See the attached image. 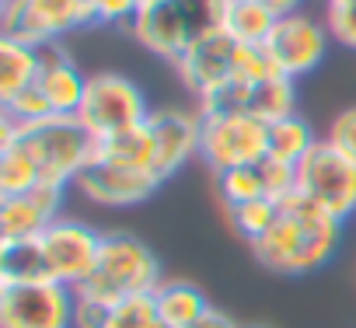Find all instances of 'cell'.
Segmentation results:
<instances>
[{"mask_svg":"<svg viewBox=\"0 0 356 328\" xmlns=\"http://www.w3.org/2000/svg\"><path fill=\"white\" fill-rule=\"evenodd\" d=\"M220 18L224 0H143L129 32L147 53L175 67L196 39L220 28Z\"/></svg>","mask_w":356,"mask_h":328,"instance_id":"obj_1","label":"cell"},{"mask_svg":"<svg viewBox=\"0 0 356 328\" xmlns=\"http://www.w3.org/2000/svg\"><path fill=\"white\" fill-rule=\"evenodd\" d=\"M102 241H105V234H98L91 224L74 220V217H56L39 234V245H42V255L49 265V279L77 290L95 272Z\"/></svg>","mask_w":356,"mask_h":328,"instance_id":"obj_9","label":"cell"},{"mask_svg":"<svg viewBox=\"0 0 356 328\" xmlns=\"http://www.w3.org/2000/svg\"><path fill=\"white\" fill-rule=\"evenodd\" d=\"M321 136L314 133V126L293 112V115H286V119L269 126V157L286 161V164H300Z\"/></svg>","mask_w":356,"mask_h":328,"instance_id":"obj_24","label":"cell"},{"mask_svg":"<svg viewBox=\"0 0 356 328\" xmlns=\"http://www.w3.org/2000/svg\"><path fill=\"white\" fill-rule=\"evenodd\" d=\"M161 283H164V272H161V262L150 252V245H143L136 234L112 231L102 241V255H98L95 272L77 286V293L112 307L126 297L154 293Z\"/></svg>","mask_w":356,"mask_h":328,"instance_id":"obj_3","label":"cell"},{"mask_svg":"<svg viewBox=\"0 0 356 328\" xmlns=\"http://www.w3.org/2000/svg\"><path fill=\"white\" fill-rule=\"evenodd\" d=\"M266 157H269V122L245 115V112L203 115L200 161L213 175L245 168V164H259Z\"/></svg>","mask_w":356,"mask_h":328,"instance_id":"obj_5","label":"cell"},{"mask_svg":"<svg viewBox=\"0 0 356 328\" xmlns=\"http://www.w3.org/2000/svg\"><path fill=\"white\" fill-rule=\"evenodd\" d=\"M283 210L293 217L297 224V259H293V276H307L325 269L335 252H339V238H342V220H335L328 210H321L318 203H311L307 196L293 192L283 199Z\"/></svg>","mask_w":356,"mask_h":328,"instance_id":"obj_12","label":"cell"},{"mask_svg":"<svg viewBox=\"0 0 356 328\" xmlns=\"http://www.w3.org/2000/svg\"><path fill=\"white\" fill-rule=\"evenodd\" d=\"M342 4H356V0H342Z\"/></svg>","mask_w":356,"mask_h":328,"instance_id":"obj_36","label":"cell"},{"mask_svg":"<svg viewBox=\"0 0 356 328\" xmlns=\"http://www.w3.org/2000/svg\"><path fill=\"white\" fill-rule=\"evenodd\" d=\"M105 318H108V304H102V300H91V297H81V293H77L74 328H105Z\"/></svg>","mask_w":356,"mask_h":328,"instance_id":"obj_32","label":"cell"},{"mask_svg":"<svg viewBox=\"0 0 356 328\" xmlns=\"http://www.w3.org/2000/svg\"><path fill=\"white\" fill-rule=\"evenodd\" d=\"M217 192L224 199V206H241L252 199L269 196L266 189V175H262V161L259 164H245V168H231L224 175H217Z\"/></svg>","mask_w":356,"mask_h":328,"instance_id":"obj_26","label":"cell"},{"mask_svg":"<svg viewBox=\"0 0 356 328\" xmlns=\"http://www.w3.org/2000/svg\"><path fill=\"white\" fill-rule=\"evenodd\" d=\"M283 213V203L273 199V196H262V199H252V203H241V206H227V220L231 227L252 245L259 241L266 231H273V224L280 220Z\"/></svg>","mask_w":356,"mask_h":328,"instance_id":"obj_25","label":"cell"},{"mask_svg":"<svg viewBox=\"0 0 356 328\" xmlns=\"http://www.w3.org/2000/svg\"><path fill=\"white\" fill-rule=\"evenodd\" d=\"M147 129L154 140V175L168 182L178 175L193 157H200V140H203V115L200 108H182V105H161L147 115Z\"/></svg>","mask_w":356,"mask_h":328,"instance_id":"obj_10","label":"cell"},{"mask_svg":"<svg viewBox=\"0 0 356 328\" xmlns=\"http://www.w3.org/2000/svg\"><path fill=\"white\" fill-rule=\"evenodd\" d=\"M105 328H164L154 293H136L108 307Z\"/></svg>","mask_w":356,"mask_h":328,"instance_id":"obj_27","label":"cell"},{"mask_svg":"<svg viewBox=\"0 0 356 328\" xmlns=\"http://www.w3.org/2000/svg\"><path fill=\"white\" fill-rule=\"evenodd\" d=\"M0 133H11L25 143V150L39 161L46 182H60L70 189L77 175L95 161V143H98L77 115H49L29 126H18L0 115Z\"/></svg>","mask_w":356,"mask_h":328,"instance_id":"obj_2","label":"cell"},{"mask_svg":"<svg viewBox=\"0 0 356 328\" xmlns=\"http://www.w3.org/2000/svg\"><path fill=\"white\" fill-rule=\"evenodd\" d=\"M293 112H297V81L293 77H273L262 84H248L245 115H255V119L273 126Z\"/></svg>","mask_w":356,"mask_h":328,"instance_id":"obj_22","label":"cell"},{"mask_svg":"<svg viewBox=\"0 0 356 328\" xmlns=\"http://www.w3.org/2000/svg\"><path fill=\"white\" fill-rule=\"evenodd\" d=\"M262 4H266L269 11H276L280 18H286V15H297V11H304V0H262Z\"/></svg>","mask_w":356,"mask_h":328,"instance_id":"obj_34","label":"cell"},{"mask_svg":"<svg viewBox=\"0 0 356 328\" xmlns=\"http://www.w3.org/2000/svg\"><path fill=\"white\" fill-rule=\"evenodd\" d=\"M154 300H157L164 328H193L213 307L207 300V293L196 283H189V279H164L154 290Z\"/></svg>","mask_w":356,"mask_h":328,"instance_id":"obj_18","label":"cell"},{"mask_svg":"<svg viewBox=\"0 0 356 328\" xmlns=\"http://www.w3.org/2000/svg\"><path fill=\"white\" fill-rule=\"evenodd\" d=\"M266 46H269L273 60L280 63V70L297 81L321 67V60L328 56V46H332V32L325 22L311 18L307 11H297V15L280 18V25Z\"/></svg>","mask_w":356,"mask_h":328,"instance_id":"obj_11","label":"cell"},{"mask_svg":"<svg viewBox=\"0 0 356 328\" xmlns=\"http://www.w3.org/2000/svg\"><path fill=\"white\" fill-rule=\"evenodd\" d=\"M164 182L150 172H136V168H122V164H108V161H91L88 168L77 175L74 189L95 203V206H108V210H126V206H140L147 203Z\"/></svg>","mask_w":356,"mask_h":328,"instance_id":"obj_13","label":"cell"},{"mask_svg":"<svg viewBox=\"0 0 356 328\" xmlns=\"http://www.w3.org/2000/svg\"><path fill=\"white\" fill-rule=\"evenodd\" d=\"M193 328H245V325H238L231 314H224V311H217V307H210Z\"/></svg>","mask_w":356,"mask_h":328,"instance_id":"obj_33","label":"cell"},{"mask_svg":"<svg viewBox=\"0 0 356 328\" xmlns=\"http://www.w3.org/2000/svg\"><path fill=\"white\" fill-rule=\"evenodd\" d=\"M150 112L154 108L147 105V95L133 77L115 74V70H98L88 77L77 119L84 122V129L95 140H108L115 133L143 126Z\"/></svg>","mask_w":356,"mask_h":328,"instance_id":"obj_4","label":"cell"},{"mask_svg":"<svg viewBox=\"0 0 356 328\" xmlns=\"http://www.w3.org/2000/svg\"><path fill=\"white\" fill-rule=\"evenodd\" d=\"M325 25L332 39L346 49H356V4H342V0H328L325 4Z\"/></svg>","mask_w":356,"mask_h":328,"instance_id":"obj_29","label":"cell"},{"mask_svg":"<svg viewBox=\"0 0 356 328\" xmlns=\"http://www.w3.org/2000/svg\"><path fill=\"white\" fill-rule=\"evenodd\" d=\"M140 4L143 0H88L95 25H126V28L133 25Z\"/></svg>","mask_w":356,"mask_h":328,"instance_id":"obj_30","label":"cell"},{"mask_svg":"<svg viewBox=\"0 0 356 328\" xmlns=\"http://www.w3.org/2000/svg\"><path fill=\"white\" fill-rule=\"evenodd\" d=\"M77 290L56 279L0 286V328H74Z\"/></svg>","mask_w":356,"mask_h":328,"instance_id":"obj_8","label":"cell"},{"mask_svg":"<svg viewBox=\"0 0 356 328\" xmlns=\"http://www.w3.org/2000/svg\"><path fill=\"white\" fill-rule=\"evenodd\" d=\"M39 77V46L0 35V101L29 91Z\"/></svg>","mask_w":356,"mask_h":328,"instance_id":"obj_19","label":"cell"},{"mask_svg":"<svg viewBox=\"0 0 356 328\" xmlns=\"http://www.w3.org/2000/svg\"><path fill=\"white\" fill-rule=\"evenodd\" d=\"M325 140H328L332 147H339L346 157L356 161V105H346V108H339V112L332 115Z\"/></svg>","mask_w":356,"mask_h":328,"instance_id":"obj_31","label":"cell"},{"mask_svg":"<svg viewBox=\"0 0 356 328\" xmlns=\"http://www.w3.org/2000/svg\"><path fill=\"white\" fill-rule=\"evenodd\" d=\"M234 56H238V42L224 28H213L182 53V60L175 63V70H178V77H182L186 91L200 101V98L213 95L217 88H224L234 77Z\"/></svg>","mask_w":356,"mask_h":328,"instance_id":"obj_14","label":"cell"},{"mask_svg":"<svg viewBox=\"0 0 356 328\" xmlns=\"http://www.w3.org/2000/svg\"><path fill=\"white\" fill-rule=\"evenodd\" d=\"M49 279V265L39 238L29 241H0V286L8 283H39Z\"/></svg>","mask_w":356,"mask_h":328,"instance_id":"obj_23","label":"cell"},{"mask_svg":"<svg viewBox=\"0 0 356 328\" xmlns=\"http://www.w3.org/2000/svg\"><path fill=\"white\" fill-rule=\"evenodd\" d=\"M91 25L95 22L88 0H4L0 4V32L29 46L63 42L70 32Z\"/></svg>","mask_w":356,"mask_h":328,"instance_id":"obj_7","label":"cell"},{"mask_svg":"<svg viewBox=\"0 0 356 328\" xmlns=\"http://www.w3.org/2000/svg\"><path fill=\"white\" fill-rule=\"evenodd\" d=\"M297 192L328 210L335 220L356 217V161L332 147L325 136L297 164Z\"/></svg>","mask_w":356,"mask_h":328,"instance_id":"obj_6","label":"cell"},{"mask_svg":"<svg viewBox=\"0 0 356 328\" xmlns=\"http://www.w3.org/2000/svg\"><path fill=\"white\" fill-rule=\"evenodd\" d=\"M245 328H266V325H245Z\"/></svg>","mask_w":356,"mask_h":328,"instance_id":"obj_35","label":"cell"},{"mask_svg":"<svg viewBox=\"0 0 356 328\" xmlns=\"http://www.w3.org/2000/svg\"><path fill=\"white\" fill-rule=\"evenodd\" d=\"M95 157L108 161V164H122V168H136V172H150L154 175V140L147 122L126 133H115L108 140L95 143Z\"/></svg>","mask_w":356,"mask_h":328,"instance_id":"obj_21","label":"cell"},{"mask_svg":"<svg viewBox=\"0 0 356 328\" xmlns=\"http://www.w3.org/2000/svg\"><path fill=\"white\" fill-rule=\"evenodd\" d=\"M42 182L39 161L11 133H0V196H22Z\"/></svg>","mask_w":356,"mask_h":328,"instance_id":"obj_20","label":"cell"},{"mask_svg":"<svg viewBox=\"0 0 356 328\" xmlns=\"http://www.w3.org/2000/svg\"><path fill=\"white\" fill-rule=\"evenodd\" d=\"M276 25H280V15L269 11L262 0H224L220 28L238 46H266Z\"/></svg>","mask_w":356,"mask_h":328,"instance_id":"obj_17","label":"cell"},{"mask_svg":"<svg viewBox=\"0 0 356 328\" xmlns=\"http://www.w3.org/2000/svg\"><path fill=\"white\" fill-rule=\"evenodd\" d=\"M70 186L60 182H39L35 189L22 196H0V241H29L39 238L63 206V192Z\"/></svg>","mask_w":356,"mask_h":328,"instance_id":"obj_15","label":"cell"},{"mask_svg":"<svg viewBox=\"0 0 356 328\" xmlns=\"http://www.w3.org/2000/svg\"><path fill=\"white\" fill-rule=\"evenodd\" d=\"M273 77H286L280 70V63L273 60L269 46H238V56H234V77L231 81H241V84H262V81H273Z\"/></svg>","mask_w":356,"mask_h":328,"instance_id":"obj_28","label":"cell"},{"mask_svg":"<svg viewBox=\"0 0 356 328\" xmlns=\"http://www.w3.org/2000/svg\"><path fill=\"white\" fill-rule=\"evenodd\" d=\"M35 88L46 95V101L56 115H77V108L84 101L88 77L81 74V67L74 63V56L63 42H46V46H39Z\"/></svg>","mask_w":356,"mask_h":328,"instance_id":"obj_16","label":"cell"}]
</instances>
